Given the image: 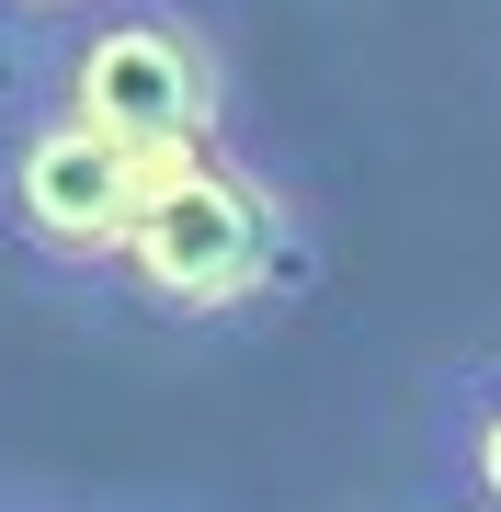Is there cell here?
Returning <instances> with one entry per match:
<instances>
[{"instance_id":"5","label":"cell","mask_w":501,"mask_h":512,"mask_svg":"<svg viewBox=\"0 0 501 512\" xmlns=\"http://www.w3.org/2000/svg\"><path fill=\"white\" fill-rule=\"evenodd\" d=\"M0 12H92V0H0Z\"/></svg>"},{"instance_id":"3","label":"cell","mask_w":501,"mask_h":512,"mask_svg":"<svg viewBox=\"0 0 501 512\" xmlns=\"http://www.w3.org/2000/svg\"><path fill=\"white\" fill-rule=\"evenodd\" d=\"M149 183H160L149 148L103 137L92 114L57 103V92L0 126V228H12L35 262H57V274H114V251H126Z\"/></svg>"},{"instance_id":"6","label":"cell","mask_w":501,"mask_h":512,"mask_svg":"<svg viewBox=\"0 0 501 512\" xmlns=\"http://www.w3.org/2000/svg\"><path fill=\"white\" fill-rule=\"evenodd\" d=\"M0 512H46V501H0Z\"/></svg>"},{"instance_id":"1","label":"cell","mask_w":501,"mask_h":512,"mask_svg":"<svg viewBox=\"0 0 501 512\" xmlns=\"http://www.w3.org/2000/svg\"><path fill=\"white\" fill-rule=\"evenodd\" d=\"M285 262H297L285 194L251 160H228V137H217V148L160 160L126 251H114V285L137 308H160V319H240V308H262L285 285Z\"/></svg>"},{"instance_id":"2","label":"cell","mask_w":501,"mask_h":512,"mask_svg":"<svg viewBox=\"0 0 501 512\" xmlns=\"http://www.w3.org/2000/svg\"><path fill=\"white\" fill-rule=\"evenodd\" d=\"M57 103H80L103 137L149 148V160H183V148L228 137V57L194 12L171 0H126V12H80V35L57 46L46 69Z\"/></svg>"},{"instance_id":"4","label":"cell","mask_w":501,"mask_h":512,"mask_svg":"<svg viewBox=\"0 0 501 512\" xmlns=\"http://www.w3.org/2000/svg\"><path fill=\"white\" fill-rule=\"evenodd\" d=\"M456 478H467L479 512H501V376L456 399Z\"/></svg>"}]
</instances>
